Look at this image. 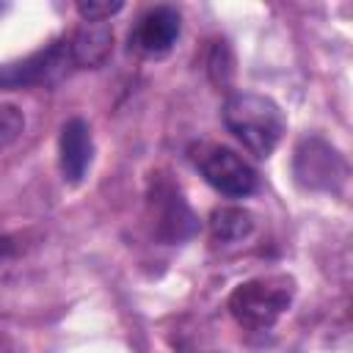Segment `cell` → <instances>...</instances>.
<instances>
[{
    "mask_svg": "<svg viewBox=\"0 0 353 353\" xmlns=\"http://www.w3.org/2000/svg\"><path fill=\"white\" fill-rule=\"evenodd\" d=\"M91 130L83 119H69L61 127V141H58V160H61V174L66 182L77 185L85 176V168L91 163Z\"/></svg>",
    "mask_w": 353,
    "mask_h": 353,
    "instance_id": "cell-8",
    "label": "cell"
},
{
    "mask_svg": "<svg viewBox=\"0 0 353 353\" xmlns=\"http://www.w3.org/2000/svg\"><path fill=\"white\" fill-rule=\"evenodd\" d=\"M295 176L309 190H336L345 182L347 165L323 138H303L295 149Z\"/></svg>",
    "mask_w": 353,
    "mask_h": 353,
    "instance_id": "cell-6",
    "label": "cell"
},
{
    "mask_svg": "<svg viewBox=\"0 0 353 353\" xmlns=\"http://www.w3.org/2000/svg\"><path fill=\"white\" fill-rule=\"evenodd\" d=\"M251 229H254V215L243 207H218L210 215V232L212 240L218 243L243 240L245 234H251Z\"/></svg>",
    "mask_w": 353,
    "mask_h": 353,
    "instance_id": "cell-10",
    "label": "cell"
},
{
    "mask_svg": "<svg viewBox=\"0 0 353 353\" xmlns=\"http://www.w3.org/2000/svg\"><path fill=\"white\" fill-rule=\"evenodd\" d=\"M223 124L254 157H270L287 130L281 108L254 91L229 94L223 102Z\"/></svg>",
    "mask_w": 353,
    "mask_h": 353,
    "instance_id": "cell-1",
    "label": "cell"
},
{
    "mask_svg": "<svg viewBox=\"0 0 353 353\" xmlns=\"http://www.w3.org/2000/svg\"><path fill=\"white\" fill-rule=\"evenodd\" d=\"M124 8V3H77V14L83 17V22H105L113 14H119Z\"/></svg>",
    "mask_w": 353,
    "mask_h": 353,
    "instance_id": "cell-13",
    "label": "cell"
},
{
    "mask_svg": "<svg viewBox=\"0 0 353 353\" xmlns=\"http://www.w3.org/2000/svg\"><path fill=\"white\" fill-rule=\"evenodd\" d=\"M149 215L152 229L163 243H185L199 232V218L185 201L179 185L165 174H157L149 185Z\"/></svg>",
    "mask_w": 353,
    "mask_h": 353,
    "instance_id": "cell-4",
    "label": "cell"
},
{
    "mask_svg": "<svg viewBox=\"0 0 353 353\" xmlns=\"http://www.w3.org/2000/svg\"><path fill=\"white\" fill-rule=\"evenodd\" d=\"M179 36V14L171 6H154L149 8L138 25L130 33V50L146 58H160L165 55Z\"/></svg>",
    "mask_w": 353,
    "mask_h": 353,
    "instance_id": "cell-7",
    "label": "cell"
},
{
    "mask_svg": "<svg viewBox=\"0 0 353 353\" xmlns=\"http://www.w3.org/2000/svg\"><path fill=\"white\" fill-rule=\"evenodd\" d=\"M66 66H72L69 41L55 39L22 61L3 63L0 66V88H28V85L52 83L55 77H61L66 72Z\"/></svg>",
    "mask_w": 353,
    "mask_h": 353,
    "instance_id": "cell-5",
    "label": "cell"
},
{
    "mask_svg": "<svg viewBox=\"0 0 353 353\" xmlns=\"http://www.w3.org/2000/svg\"><path fill=\"white\" fill-rule=\"evenodd\" d=\"M292 295H295L292 276H284V273L256 276L232 290L229 312L243 328L268 331L290 309Z\"/></svg>",
    "mask_w": 353,
    "mask_h": 353,
    "instance_id": "cell-2",
    "label": "cell"
},
{
    "mask_svg": "<svg viewBox=\"0 0 353 353\" xmlns=\"http://www.w3.org/2000/svg\"><path fill=\"white\" fill-rule=\"evenodd\" d=\"M66 41H69L72 66L97 69L108 61L113 50V30L108 22H83Z\"/></svg>",
    "mask_w": 353,
    "mask_h": 353,
    "instance_id": "cell-9",
    "label": "cell"
},
{
    "mask_svg": "<svg viewBox=\"0 0 353 353\" xmlns=\"http://www.w3.org/2000/svg\"><path fill=\"white\" fill-rule=\"evenodd\" d=\"M234 69H232V55H229V47L223 41H218L212 47V55H210V77L218 88H226L229 80H232Z\"/></svg>",
    "mask_w": 353,
    "mask_h": 353,
    "instance_id": "cell-11",
    "label": "cell"
},
{
    "mask_svg": "<svg viewBox=\"0 0 353 353\" xmlns=\"http://www.w3.org/2000/svg\"><path fill=\"white\" fill-rule=\"evenodd\" d=\"M25 127V116L14 105H0V149L14 143Z\"/></svg>",
    "mask_w": 353,
    "mask_h": 353,
    "instance_id": "cell-12",
    "label": "cell"
},
{
    "mask_svg": "<svg viewBox=\"0 0 353 353\" xmlns=\"http://www.w3.org/2000/svg\"><path fill=\"white\" fill-rule=\"evenodd\" d=\"M190 160L201 171V176L223 196L243 199L256 190V171L229 146L199 143L190 149Z\"/></svg>",
    "mask_w": 353,
    "mask_h": 353,
    "instance_id": "cell-3",
    "label": "cell"
}]
</instances>
